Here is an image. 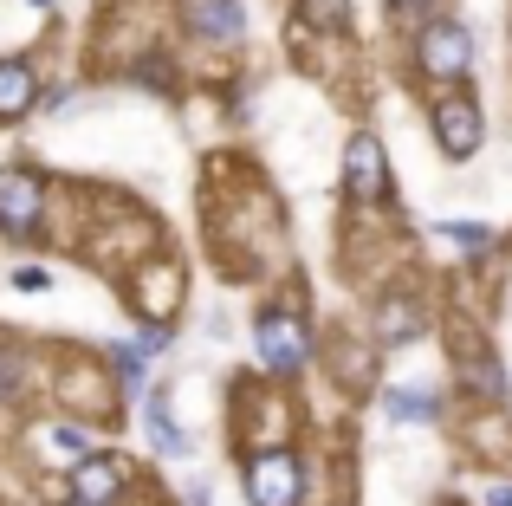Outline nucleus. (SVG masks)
<instances>
[{
    "instance_id": "2",
    "label": "nucleus",
    "mask_w": 512,
    "mask_h": 506,
    "mask_svg": "<svg viewBox=\"0 0 512 506\" xmlns=\"http://www.w3.org/2000/svg\"><path fill=\"white\" fill-rule=\"evenodd\" d=\"M428 124H435V143L441 156H454V163H467V156L480 150V137H487V117H480V98L461 85H448L435 98V111H428Z\"/></svg>"
},
{
    "instance_id": "1",
    "label": "nucleus",
    "mask_w": 512,
    "mask_h": 506,
    "mask_svg": "<svg viewBox=\"0 0 512 506\" xmlns=\"http://www.w3.org/2000/svg\"><path fill=\"white\" fill-rule=\"evenodd\" d=\"M474 33L454 20H428L415 26V65H422V78H435V85H461L467 72H474Z\"/></svg>"
},
{
    "instance_id": "4",
    "label": "nucleus",
    "mask_w": 512,
    "mask_h": 506,
    "mask_svg": "<svg viewBox=\"0 0 512 506\" xmlns=\"http://www.w3.org/2000/svg\"><path fill=\"white\" fill-rule=\"evenodd\" d=\"M247 500L253 506H299L305 500V468L292 448H260L247 461Z\"/></svg>"
},
{
    "instance_id": "20",
    "label": "nucleus",
    "mask_w": 512,
    "mask_h": 506,
    "mask_svg": "<svg viewBox=\"0 0 512 506\" xmlns=\"http://www.w3.org/2000/svg\"><path fill=\"white\" fill-rule=\"evenodd\" d=\"M487 506H512V487H493V494H487Z\"/></svg>"
},
{
    "instance_id": "21",
    "label": "nucleus",
    "mask_w": 512,
    "mask_h": 506,
    "mask_svg": "<svg viewBox=\"0 0 512 506\" xmlns=\"http://www.w3.org/2000/svg\"><path fill=\"white\" fill-rule=\"evenodd\" d=\"M59 506H91V500H78V494H72V500H59Z\"/></svg>"
},
{
    "instance_id": "10",
    "label": "nucleus",
    "mask_w": 512,
    "mask_h": 506,
    "mask_svg": "<svg viewBox=\"0 0 512 506\" xmlns=\"http://www.w3.org/2000/svg\"><path fill=\"white\" fill-rule=\"evenodd\" d=\"M175 305H182V273L175 266H150L137 286V312L143 318H175Z\"/></svg>"
},
{
    "instance_id": "7",
    "label": "nucleus",
    "mask_w": 512,
    "mask_h": 506,
    "mask_svg": "<svg viewBox=\"0 0 512 506\" xmlns=\"http://www.w3.org/2000/svg\"><path fill=\"white\" fill-rule=\"evenodd\" d=\"M175 20H182V33L195 39H240V26H247V13H240V0H175Z\"/></svg>"
},
{
    "instance_id": "12",
    "label": "nucleus",
    "mask_w": 512,
    "mask_h": 506,
    "mask_svg": "<svg viewBox=\"0 0 512 506\" xmlns=\"http://www.w3.org/2000/svg\"><path fill=\"white\" fill-rule=\"evenodd\" d=\"M383 409H389L396 422H435V416H441V396H435V390H389Z\"/></svg>"
},
{
    "instance_id": "15",
    "label": "nucleus",
    "mask_w": 512,
    "mask_h": 506,
    "mask_svg": "<svg viewBox=\"0 0 512 506\" xmlns=\"http://www.w3.org/2000/svg\"><path fill=\"white\" fill-rule=\"evenodd\" d=\"M305 13L325 20V26H344V0H305Z\"/></svg>"
},
{
    "instance_id": "18",
    "label": "nucleus",
    "mask_w": 512,
    "mask_h": 506,
    "mask_svg": "<svg viewBox=\"0 0 512 506\" xmlns=\"http://www.w3.org/2000/svg\"><path fill=\"white\" fill-rule=\"evenodd\" d=\"M13 286H20V292H46V286H52V279H46V273H39V266H20V273H13Z\"/></svg>"
},
{
    "instance_id": "16",
    "label": "nucleus",
    "mask_w": 512,
    "mask_h": 506,
    "mask_svg": "<svg viewBox=\"0 0 512 506\" xmlns=\"http://www.w3.org/2000/svg\"><path fill=\"white\" fill-rule=\"evenodd\" d=\"M52 448H65V455H91V448H85V435H78L72 422H65V429H52Z\"/></svg>"
},
{
    "instance_id": "6",
    "label": "nucleus",
    "mask_w": 512,
    "mask_h": 506,
    "mask_svg": "<svg viewBox=\"0 0 512 506\" xmlns=\"http://www.w3.org/2000/svg\"><path fill=\"white\" fill-rule=\"evenodd\" d=\"M344 195L350 202H389V163H383V143L370 130L344 143Z\"/></svg>"
},
{
    "instance_id": "14",
    "label": "nucleus",
    "mask_w": 512,
    "mask_h": 506,
    "mask_svg": "<svg viewBox=\"0 0 512 506\" xmlns=\"http://www.w3.org/2000/svg\"><path fill=\"white\" fill-rule=\"evenodd\" d=\"M441 234H448L454 247H467V253H487V228H467V221H448Z\"/></svg>"
},
{
    "instance_id": "5",
    "label": "nucleus",
    "mask_w": 512,
    "mask_h": 506,
    "mask_svg": "<svg viewBox=\"0 0 512 506\" xmlns=\"http://www.w3.org/2000/svg\"><path fill=\"white\" fill-rule=\"evenodd\" d=\"M39 221H46V182L26 176V169H7L0 176V234L7 241H33Z\"/></svg>"
},
{
    "instance_id": "8",
    "label": "nucleus",
    "mask_w": 512,
    "mask_h": 506,
    "mask_svg": "<svg viewBox=\"0 0 512 506\" xmlns=\"http://www.w3.org/2000/svg\"><path fill=\"white\" fill-rule=\"evenodd\" d=\"M124 487H130V468L117 455H78V468H72V494L78 500L117 506V500H124Z\"/></svg>"
},
{
    "instance_id": "19",
    "label": "nucleus",
    "mask_w": 512,
    "mask_h": 506,
    "mask_svg": "<svg viewBox=\"0 0 512 506\" xmlns=\"http://www.w3.org/2000/svg\"><path fill=\"white\" fill-rule=\"evenodd\" d=\"M415 7H422V13H428V0H389V13H396V20H409V13H415Z\"/></svg>"
},
{
    "instance_id": "13",
    "label": "nucleus",
    "mask_w": 512,
    "mask_h": 506,
    "mask_svg": "<svg viewBox=\"0 0 512 506\" xmlns=\"http://www.w3.org/2000/svg\"><path fill=\"white\" fill-rule=\"evenodd\" d=\"M461 383L480 396V403H500V396H506V383H500V370H493V357H487V351H474V357L461 364Z\"/></svg>"
},
{
    "instance_id": "11",
    "label": "nucleus",
    "mask_w": 512,
    "mask_h": 506,
    "mask_svg": "<svg viewBox=\"0 0 512 506\" xmlns=\"http://www.w3.org/2000/svg\"><path fill=\"white\" fill-rule=\"evenodd\" d=\"M143 422H150V442L163 448V455H188V435H182V422L169 416V396H150V403H143Z\"/></svg>"
},
{
    "instance_id": "9",
    "label": "nucleus",
    "mask_w": 512,
    "mask_h": 506,
    "mask_svg": "<svg viewBox=\"0 0 512 506\" xmlns=\"http://www.w3.org/2000/svg\"><path fill=\"white\" fill-rule=\"evenodd\" d=\"M39 104V78L26 59H0V124H13V117H26Z\"/></svg>"
},
{
    "instance_id": "17",
    "label": "nucleus",
    "mask_w": 512,
    "mask_h": 506,
    "mask_svg": "<svg viewBox=\"0 0 512 506\" xmlns=\"http://www.w3.org/2000/svg\"><path fill=\"white\" fill-rule=\"evenodd\" d=\"M13 383H20V357H13V351H7V344H0V396H7V390H13Z\"/></svg>"
},
{
    "instance_id": "3",
    "label": "nucleus",
    "mask_w": 512,
    "mask_h": 506,
    "mask_svg": "<svg viewBox=\"0 0 512 506\" xmlns=\"http://www.w3.org/2000/svg\"><path fill=\"white\" fill-rule=\"evenodd\" d=\"M253 351H260V370L266 377H299L305 357H312V331H305L299 312H260V325H253Z\"/></svg>"
},
{
    "instance_id": "22",
    "label": "nucleus",
    "mask_w": 512,
    "mask_h": 506,
    "mask_svg": "<svg viewBox=\"0 0 512 506\" xmlns=\"http://www.w3.org/2000/svg\"><path fill=\"white\" fill-rule=\"evenodd\" d=\"M33 7H52V0H33Z\"/></svg>"
}]
</instances>
